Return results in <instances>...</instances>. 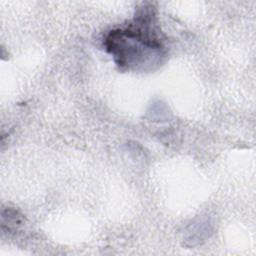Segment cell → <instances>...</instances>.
Listing matches in <instances>:
<instances>
[{
    "label": "cell",
    "mask_w": 256,
    "mask_h": 256,
    "mask_svg": "<svg viewBox=\"0 0 256 256\" xmlns=\"http://www.w3.org/2000/svg\"><path fill=\"white\" fill-rule=\"evenodd\" d=\"M137 18V23L128 28L113 30L106 38V47L116 63L127 69H146L160 63L163 46L150 24L149 12Z\"/></svg>",
    "instance_id": "1"
}]
</instances>
